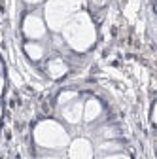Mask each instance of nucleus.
<instances>
[{
	"instance_id": "1",
	"label": "nucleus",
	"mask_w": 157,
	"mask_h": 159,
	"mask_svg": "<svg viewBox=\"0 0 157 159\" xmlns=\"http://www.w3.org/2000/svg\"><path fill=\"white\" fill-rule=\"evenodd\" d=\"M65 42L74 49V51H87L96 40V30L91 21V17L85 11H78L72 15L66 25L61 29Z\"/></svg>"
},
{
	"instance_id": "2",
	"label": "nucleus",
	"mask_w": 157,
	"mask_h": 159,
	"mask_svg": "<svg viewBox=\"0 0 157 159\" xmlns=\"http://www.w3.org/2000/svg\"><path fill=\"white\" fill-rule=\"evenodd\" d=\"M34 142L44 148V150H63L68 146L70 136L66 133V129L53 121V119H44L34 127Z\"/></svg>"
},
{
	"instance_id": "3",
	"label": "nucleus",
	"mask_w": 157,
	"mask_h": 159,
	"mask_svg": "<svg viewBox=\"0 0 157 159\" xmlns=\"http://www.w3.org/2000/svg\"><path fill=\"white\" fill-rule=\"evenodd\" d=\"M83 0H47L46 4V23L51 30H61L66 21L82 10Z\"/></svg>"
},
{
	"instance_id": "4",
	"label": "nucleus",
	"mask_w": 157,
	"mask_h": 159,
	"mask_svg": "<svg viewBox=\"0 0 157 159\" xmlns=\"http://www.w3.org/2000/svg\"><path fill=\"white\" fill-rule=\"evenodd\" d=\"M23 32L27 38H30L32 42L34 40H40L46 36V23H44V19L40 15H36V13H30L25 17V21H23Z\"/></svg>"
},
{
	"instance_id": "5",
	"label": "nucleus",
	"mask_w": 157,
	"mask_h": 159,
	"mask_svg": "<svg viewBox=\"0 0 157 159\" xmlns=\"http://www.w3.org/2000/svg\"><path fill=\"white\" fill-rule=\"evenodd\" d=\"M68 159H93V144L87 138H76L68 142Z\"/></svg>"
},
{
	"instance_id": "6",
	"label": "nucleus",
	"mask_w": 157,
	"mask_h": 159,
	"mask_svg": "<svg viewBox=\"0 0 157 159\" xmlns=\"http://www.w3.org/2000/svg\"><path fill=\"white\" fill-rule=\"evenodd\" d=\"M61 114H63V119H66L70 125H78L83 119V104H82V101L76 98V101L61 106Z\"/></svg>"
},
{
	"instance_id": "7",
	"label": "nucleus",
	"mask_w": 157,
	"mask_h": 159,
	"mask_svg": "<svg viewBox=\"0 0 157 159\" xmlns=\"http://www.w3.org/2000/svg\"><path fill=\"white\" fill-rule=\"evenodd\" d=\"M102 114V104L96 101V98H89V101L83 104V121L91 123L96 117Z\"/></svg>"
},
{
	"instance_id": "8",
	"label": "nucleus",
	"mask_w": 157,
	"mask_h": 159,
	"mask_svg": "<svg viewBox=\"0 0 157 159\" xmlns=\"http://www.w3.org/2000/svg\"><path fill=\"white\" fill-rule=\"evenodd\" d=\"M66 72H68V66H66V63L63 61V59L55 57V59H51V61L47 63V76L53 78V80L63 78Z\"/></svg>"
},
{
	"instance_id": "9",
	"label": "nucleus",
	"mask_w": 157,
	"mask_h": 159,
	"mask_svg": "<svg viewBox=\"0 0 157 159\" xmlns=\"http://www.w3.org/2000/svg\"><path fill=\"white\" fill-rule=\"evenodd\" d=\"M25 53L29 55V59H32V61H40V59H44V55H46V48L42 44H38V42H29V44H25Z\"/></svg>"
},
{
	"instance_id": "10",
	"label": "nucleus",
	"mask_w": 157,
	"mask_h": 159,
	"mask_svg": "<svg viewBox=\"0 0 157 159\" xmlns=\"http://www.w3.org/2000/svg\"><path fill=\"white\" fill-rule=\"evenodd\" d=\"M76 98H78V93H76V91H63L61 95H59L57 102H59V106H65V104L76 101Z\"/></svg>"
},
{
	"instance_id": "11",
	"label": "nucleus",
	"mask_w": 157,
	"mask_h": 159,
	"mask_svg": "<svg viewBox=\"0 0 157 159\" xmlns=\"http://www.w3.org/2000/svg\"><path fill=\"white\" fill-rule=\"evenodd\" d=\"M117 150H121V146L115 144V142H104V144L99 146V152H101L102 155H104V153H115Z\"/></svg>"
},
{
	"instance_id": "12",
	"label": "nucleus",
	"mask_w": 157,
	"mask_h": 159,
	"mask_svg": "<svg viewBox=\"0 0 157 159\" xmlns=\"http://www.w3.org/2000/svg\"><path fill=\"white\" fill-rule=\"evenodd\" d=\"M99 159H131V157H129V155H125V153L115 152V153H104V155H101Z\"/></svg>"
},
{
	"instance_id": "13",
	"label": "nucleus",
	"mask_w": 157,
	"mask_h": 159,
	"mask_svg": "<svg viewBox=\"0 0 157 159\" xmlns=\"http://www.w3.org/2000/svg\"><path fill=\"white\" fill-rule=\"evenodd\" d=\"M40 159H65L63 155H57V153H47V155H42Z\"/></svg>"
},
{
	"instance_id": "14",
	"label": "nucleus",
	"mask_w": 157,
	"mask_h": 159,
	"mask_svg": "<svg viewBox=\"0 0 157 159\" xmlns=\"http://www.w3.org/2000/svg\"><path fill=\"white\" fill-rule=\"evenodd\" d=\"M2 91H4V78L0 76V95H2Z\"/></svg>"
},
{
	"instance_id": "15",
	"label": "nucleus",
	"mask_w": 157,
	"mask_h": 159,
	"mask_svg": "<svg viewBox=\"0 0 157 159\" xmlns=\"http://www.w3.org/2000/svg\"><path fill=\"white\" fill-rule=\"evenodd\" d=\"M25 2H27V4H32V6H34V4H40L42 0H25Z\"/></svg>"
},
{
	"instance_id": "16",
	"label": "nucleus",
	"mask_w": 157,
	"mask_h": 159,
	"mask_svg": "<svg viewBox=\"0 0 157 159\" xmlns=\"http://www.w3.org/2000/svg\"><path fill=\"white\" fill-rule=\"evenodd\" d=\"M93 4H96V6H101V4H104V0H91Z\"/></svg>"
},
{
	"instance_id": "17",
	"label": "nucleus",
	"mask_w": 157,
	"mask_h": 159,
	"mask_svg": "<svg viewBox=\"0 0 157 159\" xmlns=\"http://www.w3.org/2000/svg\"><path fill=\"white\" fill-rule=\"evenodd\" d=\"M0 70H2V61H0Z\"/></svg>"
},
{
	"instance_id": "18",
	"label": "nucleus",
	"mask_w": 157,
	"mask_h": 159,
	"mask_svg": "<svg viewBox=\"0 0 157 159\" xmlns=\"http://www.w3.org/2000/svg\"><path fill=\"white\" fill-rule=\"evenodd\" d=\"M0 116H2V108H0Z\"/></svg>"
}]
</instances>
